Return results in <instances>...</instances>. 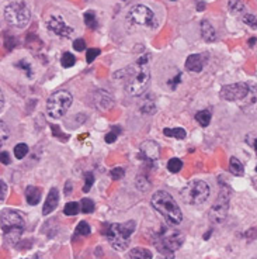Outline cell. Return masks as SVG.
<instances>
[{
  "label": "cell",
  "instance_id": "cell-1",
  "mask_svg": "<svg viewBox=\"0 0 257 259\" xmlns=\"http://www.w3.org/2000/svg\"><path fill=\"white\" fill-rule=\"evenodd\" d=\"M152 206L159 214L165 217V220L172 226H179L183 221V213H181L179 204L176 203L173 197L165 190H159L152 196Z\"/></svg>",
  "mask_w": 257,
  "mask_h": 259
},
{
  "label": "cell",
  "instance_id": "cell-2",
  "mask_svg": "<svg viewBox=\"0 0 257 259\" xmlns=\"http://www.w3.org/2000/svg\"><path fill=\"white\" fill-rule=\"evenodd\" d=\"M149 55H143L142 58L136 61V69L129 68V80L125 91L128 92L131 96H141L145 93L150 83V71L148 68Z\"/></svg>",
  "mask_w": 257,
  "mask_h": 259
},
{
  "label": "cell",
  "instance_id": "cell-3",
  "mask_svg": "<svg viewBox=\"0 0 257 259\" xmlns=\"http://www.w3.org/2000/svg\"><path fill=\"white\" fill-rule=\"evenodd\" d=\"M26 221L19 211L5 210L0 214V230L7 244H17L20 237L24 233Z\"/></svg>",
  "mask_w": 257,
  "mask_h": 259
},
{
  "label": "cell",
  "instance_id": "cell-4",
  "mask_svg": "<svg viewBox=\"0 0 257 259\" xmlns=\"http://www.w3.org/2000/svg\"><path fill=\"white\" fill-rule=\"evenodd\" d=\"M135 230V221H128L124 224H111L106 233L110 245L117 251H124L129 245V238Z\"/></svg>",
  "mask_w": 257,
  "mask_h": 259
},
{
  "label": "cell",
  "instance_id": "cell-5",
  "mask_svg": "<svg viewBox=\"0 0 257 259\" xmlns=\"http://www.w3.org/2000/svg\"><path fill=\"white\" fill-rule=\"evenodd\" d=\"M181 197L190 206H199L210 197V186L204 181H193L181 190Z\"/></svg>",
  "mask_w": 257,
  "mask_h": 259
},
{
  "label": "cell",
  "instance_id": "cell-6",
  "mask_svg": "<svg viewBox=\"0 0 257 259\" xmlns=\"http://www.w3.org/2000/svg\"><path fill=\"white\" fill-rule=\"evenodd\" d=\"M73 97L68 91H58L52 93L46 102V111L51 118H61L71 109Z\"/></svg>",
  "mask_w": 257,
  "mask_h": 259
},
{
  "label": "cell",
  "instance_id": "cell-7",
  "mask_svg": "<svg viewBox=\"0 0 257 259\" xmlns=\"http://www.w3.org/2000/svg\"><path fill=\"white\" fill-rule=\"evenodd\" d=\"M184 242V237L180 231L166 230L159 234V240L155 241L158 251L165 255L166 258H173L174 251H177Z\"/></svg>",
  "mask_w": 257,
  "mask_h": 259
},
{
  "label": "cell",
  "instance_id": "cell-8",
  "mask_svg": "<svg viewBox=\"0 0 257 259\" xmlns=\"http://www.w3.org/2000/svg\"><path fill=\"white\" fill-rule=\"evenodd\" d=\"M5 19L10 26L23 28L30 23L31 13H30V9L27 7L26 3L14 2V3L7 5L5 9Z\"/></svg>",
  "mask_w": 257,
  "mask_h": 259
},
{
  "label": "cell",
  "instance_id": "cell-9",
  "mask_svg": "<svg viewBox=\"0 0 257 259\" xmlns=\"http://www.w3.org/2000/svg\"><path fill=\"white\" fill-rule=\"evenodd\" d=\"M229 210V189L222 188L219 193L218 199L212 204L210 210V220L214 224H221L222 221H225Z\"/></svg>",
  "mask_w": 257,
  "mask_h": 259
},
{
  "label": "cell",
  "instance_id": "cell-10",
  "mask_svg": "<svg viewBox=\"0 0 257 259\" xmlns=\"http://www.w3.org/2000/svg\"><path fill=\"white\" fill-rule=\"evenodd\" d=\"M128 19L131 23H134L136 26L149 27V28L156 27V17H155L153 12L143 5H136L132 7L128 12Z\"/></svg>",
  "mask_w": 257,
  "mask_h": 259
},
{
  "label": "cell",
  "instance_id": "cell-11",
  "mask_svg": "<svg viewBox=\"0 0 257 259\" xmlns=\"http://www.w3.org/2000/svg\"><path fill=\"white\" fill-rule=\"evenodd\" d=\"M250 88V84L247 83L226 84L221 89V97L228 102H242L249 95Z\"/></svg>",
  "mask_w": 257,
  "mask_h": 259
},
{
  "label": "cell",
  "instance_id": "cell-12",
  "mask_svg": "<svg viewBox=\"0 0 257 259\" xmlns=\"http://www.w3.org/2000/svg\"><path fill=\"white\" fill-rule=\"evenodd\" d=\"M46 27L51 30L54 34H57L62 38H69L72 34H73V28L69 26H66V23L61 16H52L46 21Z\"/></svg>",
  "mask_w": 257,
  "mask_h": 259
},
{
  "label": "cell",
  "instance_id": "cell-13",
  "mask_svg": "<svg viewBox=\"0 0 257 259\" xmlns=\"http://www.w3.org/2000/svg\"><path fill=\"white\" fill-rule=\"evenodd\" d=\"M207 59H208V57H207L205 54H193V55H190L186 61L187 71L198 73V72L204 69V66L207 64Z\"/></svg>",
  "mask_w": 257,
  "mask_h": 259
},
{
  "label": "cell",
  "instance_id": "cell-14",
  "mask_svg": "<svg viewBox=\"0 0 257 259\" xmlns=\"http://www.w3.org/2000/svg\"><path fill=\"white\" fill-rule=\"evenodd\" d=\"M161 155V147L155 141H145L141 145V158H145L148 161H156Z\"/></svg>",
  "mask_w": 257,
  "mask_h": 259
},
{
  "label": "cell",
  "instance_id": "cell-15",
  "mask_svg": "<svg viewBox=\"0 0 257 259\" xmlns=\"http://www.w3.org/2000/svg\"><path fill=\"white\" fill-rule=\"evenodd\" d=\"M59 203V192L57 188H52L48 193V197H46L45 204H44V208H42V214L44 215H48L49 213H52L55 208L58 207Z\"/></svg>",
  "mask_w": 257,
  "mask_h": 259
},
{
  "label": "cell",
  "instance_id": "cell-16",
  "mask_svg": "<svg viewBox=\"0 0 257 259\" xmlns=\"http://www.w3.org/2000/svg\"><path fill=\"white\" fill-rule=\"evenodd\" d=\"M201 37L205 39L207 42H214L217 39V31H215V28L207 20L201 21Z\"/></svg>",
  "mask_w": 257,
  "mask_h": 259
},
{
  "label": "cell",
  "instance_id": "cell-17",
  "mask_svg": "<svg viewBox=\"0 0 257 259\" xmlns=\"http://www.w3.org/2000/svg\"><path fill=\"white\" fill-rule=\"evenodd\" d=\"M26 199L30 206H37L41 200V189L37 186H28L26 189Z\"/></svg>",
  "mask_w": 257,
  "mask_h": 259
},
{
  "label": "cell",
  "instance_id": "cell-18",
  "mask_svg": "<svg viewBox=\"0 0 257 259\" xmlns=\"http://www.w3.org/2000/svg\"><path fill=\"white\" fill-rule=\"evenodd\" d=\"M96 104L98 106L100 110H107L109 107H111V104H113L111 95L104 91L98 92V95L96 96Z\"/></svg>",
  "mask_w": 257,
  "mask_h": 259
},
{
  "label": "cell",
  "instance_id": "cell-19",
  "mask_svg": "<svg viewBox=\"0 0 257 259\" xmlns=\"http://www.w3.org/2000/svg\"><path fill=\"white\" fill-rule=\"evenodd\" d=\"M229 170H231L232 175L235 176H243L244 174V168L242 165V162L239 161L238 158L232 156L231 161H229Z\"/></svg>",
  "mask_w": 257,
  "mask_h": 259
},
{
  "label": "cell",
  "instance_id": "cell-20",
  "mask_svg": "<svg viewBox=\"0 0 257 259\" xmlns=\"http://www.w3.org/2000/svg\"><path fill=\"white\" fill-rule=\"evenodd\" d=\"M128 258L131 259H150L152 253L149 252L145 248H134L132 251L128 252Z\"/></svg>",
  "mask_w": 257,
  "mask_h": 259
},
{
  "label": "cell",
  "instance_id": "cell-21",
  "mask_svg": "<svg viewBox=\"0 0 257 259\" xmlns=\"http://www.w3.org/2000/svg\"><path fill=\"white\" fill-rule=\"evenodd\" d=\"M195 120L201 127H208L211 123V111L210 110H201L195 114Z\"/></svg>",
  "mask_w": 257,
  "mask_h": 259
},
{
  "label": "cell",
  "instance_id": "cell-22",
  "mask_svg": "<svg viewBox=\"0 0 257 259\" xmlns=\"http://www.w3.org/2000/svg\"><path fill=\"white\" fill-rule=\"evenodd\" d=\"M163 134L166 137H173V138H177V140H183V138H186V130L180 128V127H177V128H165L163 130Z\"/></svg>",
  "mask_w": 257,
  "mask_h": 259
},
{
  "label": "cell",
  "instance_id": "cell-23",
  "mask_svg": "<svg viewBox=\"0 0 257 259\" xmlns=\"http://www.w3.org/2000/svg\"><path fill=\"white\" fill-rule=\"evenodd\" d=\"M229 10L233 14H240L244 12V3L242 0H229Z\"/></svg>",
  "mask_w": 257,
  "mask_h": 259
},
{
  "label": "cell",
  "instance_id": "cell-24",
  "mask_svg": "<svg viewBox=\"0 0 257 259\" xmlns=\"http://www.w3.org/2000/svg\"><path fill=\"white\" fill-rule=\"evenodd\" d=\"M9 137H10V130L7 127V124L5 121H0V148L6 144Z\"/></svg>",
  "mask_w": 257,
  "mask_h": 259
},
{
  "label": "cell",
  "instance_id": "cell-25",
  "mask_svg": "<svg viewBox=\"0 0 257 259\" xmlns=\"http://www.w3.org/2000/svg\"><path fill=\"white\" fill-rule=\"evenodd\" d=\"M80 211V204L76 201H71V203H66V206L64 208V213L66 215H76Z\"/></svg>",
  "mask_w": 257,
  "mask_h": 259
},
{
  "label": "cell",
  "instance_id": "cell-26",
  "mask_svg": "<svg viewBox=\"0 0 257 259\" xmlns=\"http://www.w3.org/2000/svg\"><path fill=\"white\" fill-rule=\"evenodd\" d=\"M181 168H183V162L179 159V158H172L169 163H167V169H169V172H172V174H177V172H180Z\"/></svg>",
  "mask_w": 257,
  "mask_h": 259
},
{
  "label": "cell",
  "instance_id": "cell-27",
  "mask_svg": "<svg viewBox=\"0 0 257 259\" xmlns=\"http://www.w3.org/2000/svg\"><path fill=\"white\" fill-rule=\"evenodd\" d=\"M61 64L64 68H71L76 64V58H75V55H72L71 52H64L62 58H61Z\"/></svg>",
  "mask_w": 257,
  "mask_h": 259
},
{
  "label": "cell",
  "instance_id": "cell-28",
  "mask_svg": "<svg viewBox=\"0 0 257 259\" xmlns=\"http://www.w3.org/2000/svg\"><path fill=\"white\" fill-rule=\"evenodd\" d=\"M28 154V145L27 144H17L14 147V156L17 159H23Z\"/></svg>",
  "mask_w": 257,
  "mask_h": 259
},
{
  "label": "cell",
  "instance_id": "cell-29",
  "mask_svg": "<svg viewBox=\"0 0 257 259\" xmlns=\"http://www.w3.org/2000/svg\"><path fill=\"white\" fill-rule=\"evenodd\" d=\"M84 23H86V26L89 27V28H91V30L97 28L96 14L93 13V12H86V13H84Z\"/></svg>",
  "mask_w": 257,
  "mask_h": 259
},
{
  "label": "cell",
  "instance_id": "cell-30",
  "mask_svg": "<svg viewBox=\"0 0 257 259\" xmlns=\"http://www.w3.org/2000/svg\"><path fill=\"white\" fill-rule=\"evenodd\" d=\"M90 233H91L90 226H89L86 221H80V223L77 224V227H76L77 235H83V237H86V235H89Z\"/></svg>",
  "mask_w": 257,
  "mask_h": 259
},
{
  "label": "cell",
  "instance_id": "cell-31",
  "mask_svg": "<svg viewBox=\"0 0 257 259\" xmlns=\"http://www.w3.org/2000/svg\"><path fill=\"white\" fill-rule=\"evenodd\" d=\"M80 210L83 213H91L94 210V203L90 199H82L80 201Z\"/></svg>",
  "mask_w": 257,
  "mask_h": 259
},
{
  "label": "cell",
  "instance_id": "cell-32",
  "mask_svg": "<svg viewBox=\"0 0 257 259\" xmlns=\"http://www.w3.org/2000/svg\"><path fill=\"white\" fill-rule=\"evenodd\" d=\"M243 23L246 26H249L253 30H257V17L253 14H244L243 16Z\"/></svg>",
  "mask_w": 257,
  "mask_h": 259
},
{
  "label": "cell",
  "instance_id": "cell-33",
  "mask_svg": "<svg viewBox=\"0 0 257 259\" xmlns=\"http://www.w3.org/2000/svg\"><path fill=\"white\" fill-rule=\"evenodd\" d=\"M93 183H94V175L90 174V172L86 174V175H84V192H89L91 189V186H93Z\"/></svg>",
  "mask_w": 257,
  "mask_h": 259
},
{
  "label": "cell",
  "instance_id": "cell-34",
  "mask_svg": "<svg viewBox=\"0 0 257 259\" xmlns=\"http://www.w3.org/2000/svg\"><path fill=\"white\" fill-rule=\"evenodd\" d=\"M16 66L26 72V75L28 76V78H31L32 71H31V66H30V64H28V62H26V61H19V62L16 64Z\"/></svg>",
  "mask_w": 257,
  "mask_h": 259
},
{
  "label": "cell",
  "instance_id": "cell-35",
  "mask_svg": "<svg viewBox=\"0 0 257 259\" xmlns=\"http://www.w3.org/2000/svg\"><path fill=\"white\" fill-rule=\"evenodd\" d=\"M110 175H111V178H113L114 181H120V179H122V178L125 176V170L122 168H114L110 172Z\"/></svg>",
  "mask_w": 257,
  "mask_h": 259
},
{
  "label": "cell",
  "instance_id": "cell-36",
  "mask_svg": "<svg viewBox=\"0 0 257 259\" xmlns=\"http://www.w3.org/2000/svg\"><path fill=\"white\" fill-rule=\"evenodd\" d=\"M98 55H100V50H98V48H91V50L87 51L86 59H87V62H89V64H91V62H93Z\"/></svg>",
  "mask_w": 257,
  "mask_h": 259
},
{
  "label": "cell",
  "instance_id": "cell-37",
  "mask_svg": "<svg viewBox=\"0 0 257 259\" xmlns=\"http://www.w3.org/2000/svg\"><path fill=\"white\" fill-rule=\"evenodd\" d=\"M73 48H75V51L82 52L86 50V41L83 38H77L73 41Z\"/></svg>",
  "mask_w": 257,
  "mask_h": 259
},
{
  "label": "cell",
  "instance_id": "cell-38",
  "mask_svg": "<svg viewBox=\"0 0 257 259\" xmlns=\"http://www.w3.org/2000/svg\"><path fill=\"white\" fill-rule=\"evenodd\" d=\"M6 196H7V185H6V182L5 181H2L0 179V204L5 201V199H6Z\"/></svg>",
  "mask_w": 257,
  "mask_h": 259
},
{
  "label": "cell",
  "instance_id": "cell-39",
  "mask_svg": "<svg viewBox=\"0 0 257 259\" xmlns=\"http://www.w3.org/2000/svg\"><path fill=\"white\" fill-rule=\"evenodd\" d=\"M246 141H247V144L250 145L251 148L254 149V152H256L257 155V134H250V136H247Z\"/></svg>",
  "mask_w": 257,
  "mask_h": 259
},
{
  "label": "cell",
  "instance_id": "cell-40",
  "mask_svg": "<svg viewBox=\"0 0 257 259\" xmlns=\"http://www.w3.org/2000/svg\"><path fill=\"white\" fill-rule=\"evenodd\" d=\"M180 82H181V73H177V75H176V78L172 79V80H169V86H170L172 89H176V86L180 83Z\"/></svg>",
  "mask_w": 257,
  "mask_h": 259
},
{
  "label": "cell",
  "instance_id": "cell-41",
  "mask_svg": "<svg viewBox=\"0 0 257 259\" xmlns=\"http://www.w3.org/2000/svg\"><path fill=\"white\" fill-rule=\"evenodd\" d=\"M0 162L3 165H9L10 163V155L7 152H0Z\"/></svg>",
  "mask_w": 257,
  "mask_h": 259
},
{
  "label": "cell",
  "instance_id": "cell-42",
  "mask_svg": "<svg viewBox=\"0 0 257 259\" xmlns=\"http://www.w3.org/2000/svg\"><path fill=\"white\" fill-rule=\"evenodd\" d=\"M116 140H117L116 131H113V133H109V134L106 136V141H107V143H109V144L116 143Z\"/></svg>",
  "mask_w": 257,
  "mask_h": 259
},
{
  "label": "cell",
  "instance_id": "cell-43",
  "mask_svg": "<svg viewBox=\"0 0 257 259\" xmlns=\"http://www.w3.org/2000/svg\"><path fill=\"white\" fill-rule=\"evenodd\" d=\"M3 106H5V96H3V92L0 91V110L3 109Z\"/></svg>",
  "mask_w": 257,
  "mask_h": 259
},
{
  "label": "cell",
  "instance_id": "cell-44",
  "mask_svg": "<svg viewBox=\"0 0 257 259\" xmlns=\"http://www.w3.org/2000/svg\"><path fill=\"white\" fill-rule=\"evenodd\" d=\"M69 192H72V183H71V182H68V183H66V190H65V194L68 196V194H69Z\"/></svg>",
  "mask_w": 257,
  "mask_h": 259
},
{
  "label": "cell",
  "instance_id": "cell-45",
  "mask_svg": "<svg viewBox=\"0 0 257 259\" xmlns=\"http://www.w3.org/2000/svg\"><path fill=\"white\" fill-rule=\"evenodd\" d=\"M205 9V3H198V10L201 12V10H204Z\"/></svg>",
  "mask_w": 257,
  "mask_h": 259
},
{
  "label": "cell",
  "instance_id": "cell-46",
  "mask_svg": "<svg viewBox=\"0 0 257 259\" xmlns=\"http://www.w3.org/2000/svg\"><path fill=\"white\" fill-rule=\"evenodd\" d=\"M254 41H256V38H250V39H249V46H250V47L254 46Z\"/></svg>",
  "mask_w": 257,
  "mask_h": 259
},
{
  "label": "cell",
  "instance_id": "cell-47",
  "mask_svg": "<svg viewBox=\"0 0 257 259\" xmlns=\"http://www.w3.org/2000/svg\"><path fill=\"white\" fill-rule=\"evenodd\" d=\"M256 172H257V166H256Z\"/></svg>",
  "mask_w": 257,
  "mask_h": 259
},
{
  "label": "cell",
  "instance_id": "cell-48",
  "mask_svg": "<svg viewBox=\"0 0 257 259\" xmlns=\"http://www.w3.org/2000/svg\"><path fill=\"white\" fill-rule=\"evenodd\" d=\"M256 186H257V181H256Z\"/></svg>",
  "mask_w": 257,
  "mask_h": 259
},
{
  "label": "cell",
  "instance_id": "cell-49",
  "mask_svg": "<svg viewBox=\"0 0 257 259\" xmlns=\"http://www.w3.org/2000/svg\"><path fill=\"white\" fill-rule=\"evenodd\" d=\"M172 2H174V0H172Z\"/></svg>",
  "mask_w": 257,
  "mask_h": 259
}]
</instances>
